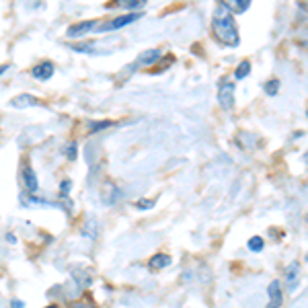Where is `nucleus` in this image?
Wrapping results in <instances>:
<instances>
[{
  "mask_svg": "<svg viewBox=\"0 0 308 308\" xmlns=\"http://www.w3.org/2000/svg\"><path fill=\"white\" fill-rule=\"evenodd\" d=\"M214 33L224 45H230V47L238 45V31H236L234 19L230 11H226L224 6H218L214 11Z\"/></svg>",
  "mask_w": 308,
  "mask_h": 308,
  "instance_id": "obj_1",
  "label": "nucleus"
},
{
  "mask_svg": "<svg viewBox=\"0 0 308 308\" xmlns=\"http://www.w3.org/2000/svg\"><path fill=\"white\" fill-rule=\"evenodd\" d=\"M218 103L224 111H230L234 107V82L228 78H222L220 86H218Z\"/></svg>",
  "mask_w": 308,
  "mask_h": 308,
  "instance_id": "obj_2",
  "label": "nucleus"
},
{
  "mask_svg": "<svg viewBox=\"0 0 308 308\" xmlns=\"http://www.w3.org/2000/svg\"><path fill=\"white\" fill-rule=\"evenodd\" d=\"M140 17H142L140 13H130V15L117 17V19H113V21H109V23H105V25H97L95 29H97V31H101V33H105V31H115V29H122V27H125V25H130V23H136Z\"/></svg>",
  "mask_w": 308,
  "mask_h": 308,
  "instance_id": "obj_3",
  "label": "nucleus"
},
{
  "mask_svg": "<svg viewBox=\"0 0 308 308\" xmlns=\"http://www.w3.org/2000/svg\"><path fill=\"white\" fill-rule=\"evenodd\" d=\"M267 294H269V304L267 308H280L284 302V296H282V284L280 282H271L269 287H267Z\"/></svg>",
  "mask_w": 308,
  "mask_h": 308,
  "instance_id": "obj_4",
  "label": "nucleus"
},
{
  "mask_svg": "<svg viewBox=\"0 0 308 308\" xmlns=\"http://www.w3.org/2000/svg\"><path fill=\"white\" fill-rule=\"evenodd\" d=\"M54 72H56V68L52 62H41L31 70V74L37 78V81H49V78L54 76Z\"/></svg>",
  "mask_w": 308,
  "mask_h": 308,
  "instance_id": "obj_5",
  "label": "nucleus"
},
{
  "mask_svg": "<svg viewBox=\"0 0 308 308\" xmlns=\"http://www.w3.org/2000/svg\"><path fill=\"white\" fill-rule=\"evenodd\" d=\"M298 282H300V263L292 261L286 269V284L290 286V290H294V287L298 286Z\"/></svg>",
  "mask_w": 308,
  "mask_h": 308,
  "instance_id": "obj_6",
  "label": "nucleus"
},
{
  "mask_svg": "<svg viewBox=\"0 0 308 308\" xmlns=\"http://www.w3.org/2000/svg\"><path fill=\"white\" fill-rule=\"evenodd\" d=\"M97 23L99 21H82V23L70 25V27H68V37H81L86 31H93V29L97 27Z\"/></svg>",
  "mask_w": 308,
  "mask_h": 308,
  "instance_id": "obj_7",
  "label": "nucleus"
},
{
  "mask_svg": "<svg viewBox=\"0 0 308 308\" xmlns=\"http://www.w3.org/2000/svg\"><path fill=\"white\" fill-rule=\"evenodd\" d=\"M163 58L161 49H146V52L134 62V66H146V64H156L158 60Z\"/></svg>",
  "mask_w": 308,
  "mask_h": 308,
  "instance_id": "obj_8",
  "label": "nucleus"
},
{
  "mask_svg": "<svg viewBox=\"0 0 308 308\" xmlns=\"http://www.w3.org/2000/svg\"><path fill=\"white\" fill-rule=\"evenodd\" d=\"M11 105H13V107H17V109L35 107V105H39V99H35L33 95H27V93H23V95H19V97L11 99Z\"/></svg>",
  "mask_w": 308,
  "mask_h": 308,
  "instance_id": "obj_9",
  "label": "nucleus"
},
{
  "mask_svg": "<svg viewBox=\"0 0 308 308\" xmlns=\"http://www.w3.org/2000/svg\"><path fill=\"white\" fill-rule=\"evenodd\" d=\"M23 181H25V187H27L29 193H35L39 189V181H37V177H35L31 166H25L23 168Z\"/></svg>",
  "mask_w": 308,
  "mask_h": 308,
  "instance_id": "obj_10",
  "label": "nucleus"
},
{
  "mask_svg": "<svg viewBox=\"0 0 308 308\" xmlns=\"http://www.w3.org/2000/svg\"><path fill=\"white\" fill-rule=\"evenodd\" d=\"M222 6L226 11H234V13H245L249 8L251 0H220Z\"/></svg>",
  "mask_w": 308,
  "mask_h": 308,
  "instance_id": "obj_11",
  "label": "nucleus"
},
{
  "mask_svg": "<svg viewBox=\"0 0 308 308\" xmlns=\"http://www.w3.org/2000/svg\"><path fill=\"white\" fill-rule=\"evenodd\" d=\"M171 255H166V253H156L150 261H148V267L150 269H164L166 265H171Z\"/></svg>",
  "mask_w": 308,
  "mask_h": 308,
  "instance_id": "obj_12",
  "label": "nucleus"
},
{
  "mask_svg": "<svg viewBox=\"0 0 308 308\" xmlns=\"http://www.w3.org/2000/svg\"><path fill=\"white\" fill-rule=\"evenodd\" d=\"M146 4V0H113L109 2L107 8H115V6H123V8H140Z\"/></svg>",
  "mask_w": 308,
  "mask_h": 308,
  "instance_id": "obj_13",
  "label": "nucleus"
},
{
  "mask_svg": "<svg viewBox=\"0 0 308 308\" xmlns=\"http://www.w3.org/2000/svg\"><path fill=\"white\" fill-rule=\"evenodd\" d=\"M249 72H251V62H249V60H243V62L236 66L234 76L238 78V81H243V78H246V74H249Z\"/></svg>",
  "mask_w": 308,
  "mask_h": 308,
  "instance_id": "obj_14",
  "label": "nucleus"
},
{
  "mask_svg": "<svg viewBox=\"0 0 308 308\" xmlns=\"http://www.w3.org/2000/svg\"><path fill=\"white\" fill-rule=\"evenodd\" d=\"M103 191H105V195H103V200H105L107 204H113V202L117 200V195H119V191H117V187H113V185H105V187H103Z\"/></svg>",
  "mask_w": 308,
  "mask_h": 308,
  "instance_id": "obj_15",
  "label": "nucleus"
},
{
  "mask_svg": "<svg viewBox=\"0 0 308 308\" xmlns=\"http://www.w3.org/2000/svg\"><path fill=\"white\" fill-rule=\"evenodd\" d=\"M263 238L261 236H251V241H249V249L253 251V253H259V251H263Z\"/></svg>",
  "mask_w": 308,
  "mask_h": 308,
  "instance_id": "obj_16",
  "label": "nucleus"
},
{
  "mask_svg": "<svg viewBox=\"0 0 308 308\" xmlns=\"http://www.w3.org/2000/svg\"><path fill=\"white\" fill-rule=\"evenodd\" d=\"M277 88H280V81H277V78H271V81L265 84V93L273 97V95H277Z\"/></svg>",
  "mask_w": 308,
  "mask_h": 308,
  "instance_id": "obj_17",
  "label": "nucleus"
},
{
  "mask_svg": "<svg viewBox=\"0 0 308 308\" xmlns=\"http://www.w3.org/2000/svg\"><path fill=\"white\" fill-rule=\"evenodd\" d=\"M64 154H66V158L74 161V158H76V142H68V144L64 146Z\"/></svg>",
  "mask_w": 308,
  "mask_h": 308,
  "instance_id": "obj_18",
  "label": "nucleus"
},
{
  "mask_svg": "<svg viewBox=\"0 0 308 308\" xmlns=\"http://www.w3.org/2000/svg\"><path fill=\"white\" fill-rule=\"evenodd\" d=\"M136 207H138V210H152L154 202H152V200H140V202L136 204Z\"/></svg>",
  "mask_w": 308,
  "mask_h": 308,
  "instance_id": "obj_19",
  "label": "nucleus"
},
{
  "mask_svg": "<svg viewBox=\"0 0 308 308\" xmlns=\"http://www.w3.org/2000/svg\"><path fill=\"white\" fill-rule=\"evenodd\" d=\"M70 308H97V306H95L93 300H78V302H74Z\"/></svg>",
  "mask_w": 308,
  "mask_h": 308,
  "instance_id": "obj_20",
  "label": "nucleus"
},
{
  "mask_svg": "<svg viewBox=\"0 0 308 308\" xmlns=\"http://www.w3.org/2000/svg\"><path fill=\"white\" fill-rule=\"evenodd\" d=\"M111 122H99V123H91L88 125V132H97V130H103V127H109Z\"/></svg>",
  "mask_w": 308,
  "mask_h": 308,
  "instance_id": "obj_21",
  "label": "nucleus"
},
{
  "mask_svg": "<svg viewBox=\"0 0 308 308\" xmlns=\"http://www.w3.org/2000/svg\"><path fill=\"white\" fill-rule=\"evenodd\" d=\"M60 187H62V193L66 195L68 191H70V189H72V183H70V181H62V185H60Z\"/></svg>",
  "mask_w": 308,
  "mask_h": 308,
  "instance_id": "obj_22",
  "label": "nucleus"
},
{
  "mask_svg": "<svg viewBox=\"0 0 308 308\" xmlns=\"http://www.w3.org/2000/svg\"><path fill=\"white\" fill-rule=\"evenodd\" d=\"M11 308H25V304H23L21 300H13V302H11Z\"/></svg>",
  "mask_w": 308,
  "mask_h": 308,
  "instance_id": "obj_23",
  "label": "nucleus"
},
{
  "mask_svg": "<svg viewBox=\"0 0 308 308\" xmlns=\"http://www.w3.org/2000/svg\"><path fill=\"white\" fill-rule=\"evenodd\" d=\"M47 308H58V306H47Z\"/></svg>",
  "mask_w": 308,
  "mask_h": 308,
  "instance_id": "obj_24",
  "label": "nucleus"
}]
</instances>
